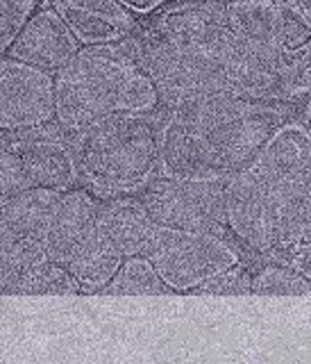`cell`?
I'll return each mask as SVG.
<instances>
[{
    "label": "cell",
    "mask_w": 311,
    "mask_h": 364,
    "mask_svg": "<svg viewBox=\"0 0 311 364\" xmlns=\"http://www.w3.org/2000/svg\"><path fill=\"white\" fill-rule=\"evenodd\" d=\"M164 109L109 114L71 132L82 182L98 200L139 196L159 178V132Z\"/></svg>",
    "instance_id": "1"
},
{
    "label": "cell",
    "mask_w": 311,
    "mask_h": 364,
    "mask_svg": "<svg viewBox=\"0 0 311 364\" xmlns=\"http://www.w3.org/2000/svg\"><path fill=\"white\" fill-rule=\"evenodd\" d=\"M168 114L209 146L227 178L255 164L271 136L289 121V114L278 102L246 100L234 94L184 102Z\"/></svg>",
    "instance_id": "2"
},
{
    "label": "cell",
    "mask_w": 311,
    "mask_h": 364,
    "mask_svg": "<svg viewBox=\"0 0 311 364\" xmlns=\"http://www.w3.org/2000/svg\"><path fill=\"white\" fill-rule=\"evenodd\" d=\"M139 68L132 37L116 46L82 48L55 75L57 123L77 132L109 114H125V94Z\"/></svg>",
    "instance_id": "3"
},
{
    "label": "cell",
    "mask_w": 311,
    "mask_h": 364,
    "mask_svg": "<svg viewBox=\"0 0 311 364\" xmlns=\"http://www.w3.org/2000/svg\"><path fill=\"white\" fill-rule=\"evenodd\" d=\"M146 257L170 291H193L218 273L239 264V253L223 237L159 225Z\"/></svg>",
    "instance_id": "4"
},
{
    "label": "cell",
    "mask_w": 311,
    "mask_h": 364,
    "mask_svg": "<svg viewBox=\"0 0 311 364\" xmlns=\"http://www.w3.org/2000/svg\"><path fill=\"white\" fill-rule=\"evenodd\" d=\"M139 198L155 221L173 230L225 237V182L223 180H168L157 178Z\"/></svg>",
    "instance_id": "5"
},
{
    "label": "cell",
    "mask_w": 311,
    "mask_h": 364,
    "mask_svg": "<svg viewBox=\"0 0 311 364\" xmlns=\"http://www.w3.org/2000/svg\"><path fill=\"white\" fill-rule=\"evenodd\" d=\"M3 146L21 155L34 187L66 193L82 182L73 136L57 121L32 130H3Z\"/></svg>",
    "instance_id": "6"
},
{
    "label": "cell",
    "mask_w": 311,
    "mask_h": 364,
    "mask_svg": "<svg viewBox=\"0 0 311 364\" xmlns=\"http://www.w3.org/2000/svg\"><path fill=\"white\" fill-rule=\"evenodd\" d=\"M225 214L241 242L261 255L278 257V196L250 168L225 180Z\"/></svg>",
    "instance_id": "7"
},
{
    "label": "cell",
    "mask_w": 311,
    "mask_h": 364,
    "mask_svg": "<svg viewBox=\"0 0 311 364\" xmlns=\"http://www.w3.org/2000/svg\"><path fill=\"white\" fill-rule=\"evenodd\" d=\"M57 121L55 75L21 64L11 57L0 60V128L32 130Z\"/></svg>",
    "instance_id": "8"
},
{
    "label": "cell",
    "mask_w": 311,
    "mask_h": 364,
    "mask_svg": "<svg viewBox=\"0 0 311 364\" xmlns=\"http://www.w3.org/2000/svg\"><path fill=\"white\" fill-rule=\"evenodd\" d=\"M80 50L82 43L77 41L53 3H48L39 7L16 43L3 57H11L48 75H57L75 60Z\"/></svg>",
    "instance_id": "9"
},
{
    "label": "cell",
    "mask_w": 311,
    "mask_h": 364,
    "mask_svg": "<svg viewBox=\"0 0 311 364\" xmlns=\"http://www.w3.org/2000/svg\"><path fill=\"white\" fill-rule=\"evenodd\" d=\"M275 191L311 182V132L295 117L282 123L250 166Z\"/></svg>",
    "instance_id": "10"
},
{
    "label": "cell",
    "mask_w": 311,
    "mask_h": 364,
    "mask_svg": "<svg viewBox=\"0 0 311 364\" xmlns=\"http://www.w3.org/2000/svg\"><path fill=\"white\" fill-rule=\"evenodd\" d=\"M82 48L116 46L139 30V23L123 3L114 0H66L53 3Z\"/></svg>",
    "instance_id": "11"
},
{
    "label": "cell",
    "mask_w": 311,
    "mask_h": 364,
    "mask_svg": "<svg viewBox=\"0 0 311 364\" xmlns=\"http://www.w3.org/2000/svg\"><path fill=\"white\" fill-rule=\"evenodd\" d=\"M159 178L227 180L209 146L173 119L168 109H164V123H161L159 132Z\"/></svg>",
    "instance_id": "12"
},
{
    "label": "cell",
    "mask_w": 311,
    "mask_h": 364,
    "mask_svg": "<svg viewBox=\"0 0 311 364\" xmlns=\"http://www.w3.org/2000/svg\"><path fill=\"white\" fill-rule=\"evenodd\" d=\"M100 200L87 189L66 191L57 219L45 237V253L55 264L68 267L75 255L98 235Z\"/></svg>",
    "instance_id": "13"
},
{
    "label": "cell",
    "mask_w": 311,
    "mask_h": 364,
    "mask_svg": "<svg viewBox=\"0 0 311 364\" xmlns=\"http://www.w3.org/2000/svg\"><path fill=\"white\" fill-rule=\"evenodd\" d=\"M157 230L159 223L139 196L100 200L98 232L107 237L125 257L146 255Z\"/></svg>",
    "instance_id": "14"
},
{
    "label": "cell",
    "mask_w": 311,
    "mask_h": 364,
    "mask_svg": "<svg viewBox=\"0 0 311 364\" xmlns=\"http://www.w3.org/2000/svg\"><path fill=\"white\" fill-rule=\"evenodd\" d=\"M66 193L45 187H32L16 193L9 200H3V221L0 230H9L18 237L45 242L50 228L60 214Z\"/></svg>",
    "instance_id": "15"
},
{
    "label": "cell",
    "mask_w": 311,
    "mask_h": 364,
    "mask_svg": "<svg viewBox=\"0 0 311 364\" xmlns=\"http://www.w3.org/2000/svg\"><path fill=\"white\" fill-rule=\"evenodd\" d=\"M280 208L278 223V257L293 255L311 246V182L289 191L275 193Z\"/></svg>",
    "instance_id": "16"
},
{
    "label": "cell",
    "mask_w": 311,
    "mask_h": 364,
    "mask_svg": "<svg viewBox=\"0 0 311 364\" xmlns=\"http://www.w3.org/2000/svg\"><path fill=\"white\" fill-rule=\"evenodd\" d=\"M125 262V255L100 232L80 250L75 259L68 264L80 287L87 294H102V289L116 278Z\"/></svg>",
    "instance_id": "17"
},
{
    "label": "cell",
    "mask_w": 311,
    "mask_h": 364,
    "mask_svg": "<svg viewBox=\"0 0 311 364\" xmlns=\"http://www.w3.org/2000/svg\"><path fill=\"white\" fill-rule=\"evenodd\" d=\"M45 262L50 259L43 242L0 230V284H3V294L11 296L16 284Z\"/></svg>",
    "instance_id": "18"
},
{
    "label": "cell",
    "mask_w": 311,
    "mask_h": 364,
    "mask_svg": "<svg viewBox=\"0 0 311 364\" xmlns=\"http://www.w3.org/2000/svg\"><path fill=\"white\" fill-rule=\"evenodd\" d=\"M102 294L109 296H159L170 294V287L161 280L159 271L146 255L125 257L121 271L116 273Z\"/></svg>",
    "instance_id": "19"
},
{
    "label": "cell",
    "mask_w": 311,
    "mask_h": 364,
    "mask_svg": "<svg viewBox=\"0 0 311 364\" xmlns=\"http://www.w3.org/2000/svg\"><path fill=\"white\" fill-rule=\"evenodd\" d=\"M82 291L80 282L68 267L55 264V262H45V264L37 267L32 273L23 278L14 294H30V296H41V294H53V296H75ZM11 294V296H14Z\"/></svg>",
    "instance_id": "20"
},
{
    "label": "cell",
    "mask_w": 311,
    "mask_h": 364,
    "mask_svg": "<svg viewBox=\"0 0 311 364\" xmlns=\"http://www.w3.org/2000/svg\"><path fill=\"white\" fill-rule=\"evenodd\" d=\"M252 294L257 296H311V282L291 264L263 267L252 278Z\"/></svg>",
    "instance_id": "21"
},
{
    "label": "cell",
    "mask_w": 311,
    "mask_h": 364,
    "mask_svg": "<svg viewBox=\"0 0 311 364\" xmlns=\"http://www.w3.org/2000/svg\"><path fill=\"white\" fill-rule=\"evenodd\" d=\"M39 7L41 5L34 0H0V50L3 55H7V50L16 43Z\"/></svg>",
    "instance_id": "22"
},
{
    "label": "cell",
    "mask_w": 311,
    "mask_h": 364,
    "mask_svg": "<svg viewBox=\"0 0 311 364\" xmlns=\"http://www.w3.org/2000/svg\"><path fill=\"white\" fill-rule=\"evenodd\" d=\"M32 178L16 151L3 146L0 148V198L9 200L16 193L32 189Z\"/></svg>",
    "instance_id": "23"
},
{
    "label": "cell",
    "mask_w": 311,
    "mask_h": 364,
    "mask_svg": "<svg viewBox=\"0 0 311 364\" xmlns=\"http://www.w3.org/2000/svg\"><path fill=\"white\" fill-rule=\"evenodd\" d=\"M191 294H200V296H246L252 294V276L246 267H232L223 273H218L216 278L207 280L200 284L198 289H193Z\"/></svg>",
    "instance_id": "24"
},
{
    "label": "cell",
    "mask_w": 311,
    "mask_h": 364,
    "mask_svg": "<svg viewBox=\"0 0 311 364\" xmlns=\"http://www.w3.org/2000/svg\"><path fill=\"white\" fill-rule=\"evenodd\" d=\"M289 264L293 269H298L302 273V276L311 282V246L302 248V250H298V253L293 255V259L289 262Z\"/></svg>",
    "instance_id": "25"
},
{
    "label": "cell",
    "mask_w": 311,
    "mask_h": 364,
    "mask_svg": "<svg viewBox=\"0 0 311 364\" xmlns=\"http://www.w3.org/2000/svg\"><path fill=\"white\" fill-rule=\"evenodd\" d=\"M295 119L300 121L305 128L311 132V98H307L302 105H300V109H298V114H295Z\"/></svg>",
    "instance_id": "26"
},
{
    "label": "cell",
    "mask_w": 311,
    "mask_h": 364,
    "mask_svg": "<svg viewBox=\"0 0 311 364\" xmlns=\"http://www.w3.org/2000/svg\"><path fill=\"white\" fill-rule=\"evenodd\" d=\"M300 5V11L305 14V18L309 21V26H311V0H307V3H298Z\"/></svg>",
    "instance_id": "27"
}]
</instances>
